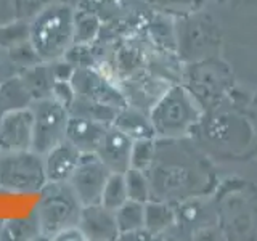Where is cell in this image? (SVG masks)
<instances>
[{
  "label": "cell",
  "mask_w": 257,
  "mask_h": 241,
  "mask_svg": "<svg viewBox=\"0 0 257 241\" xmlns=\"http://www.w3.org/2000/svg\"><path fill=\"white\" fill-rule=\"evenodd\" d=\"M106 171L108 167L98 156H93V153H82L79 166L69 179L82 207L101 203L103 188L108 180Z\"/></svg>",
  "instance_id": "5b68a950"
},
{
  "label": "cell",
  "mask_w": 257,
  "mask_h": 241,
  "mask_svg": "<svg viewBox=\"0 0 257 241\" xmlns=\"http://www.w3.org/2000/svg\"><path fill=\"white\" fill-rule=\"evenodd\" d=\"M104 166L112 167L119 171L120 167L127 163V153H128V142L127 137L119 131L106 132L100 143L98 150L95 151Z\"/></svg>",
  "instance_id": "9c48e42d"
},
{
  "label": "cell",
  "mask_w": 257,
  "mask_h": 241,
  "mask_svg": "<svg viewBox=\"0 0 257 241\" xmlns=\"http://www.w3.org/2000/svg\"><path fill=\"white\" fill-rule=\"evenodd\" d=\"M31 109L32 114H34L31 150L44 156L53 147L66 140V124L69 119V111L55 96L36 101Z\"/></svg>",
  "instance_id": "277c9868"
},
{
  "label": "cell",
  "mask_w": 257,
  "mask_h": 241,
  "mask_svg": "<svg viewBox=\"0 0 257 241\" xmlns=\"http://www.w3.org/2000/svg\"><path fill=\"white\" fill-rule=\"evenodd\" d=\"M76 18L68 5H52L32 24L31 40L44 60H56L66 53L74 40Z\"/></svg>",
  "instance_id": "6da1fadb"
},
{
  "label": "cell",
  "mask_w": 257,
  "mask_h": 241,
  "mask_svg": "<svg viewBox=\"0 0 257 241\" xmlns=\"http://www.w3.org/2000/svg\"><path fill=\"white\" fill-rule=\"evenodd\" d=\"M47 183L42 155L34 150L0 153V187L12 191H39Z\"/></svg>",
  "instance_id": "3957f363"
},
{
  "label": "cell",
  "mask_w": 257,
  "mask_h": 241,
  "mask_svg": "<svg viewBox=\"0 0 257 241\" xmlns=\"http://www.w3.org/2000/svg\"><path fill=\"white\" fill-rule=\"evenodd\" d=\"M104 134L106 131L98 120L69 114L66 124V140L74 145L80 153H95Z\"/></svg>",
  "instance_id": "ba28073f"
},
{
  "label": "cell",
  "mask_w": 257,
  "mask_h": 241,
  "mask_svg": "<svg viewBox=\"0 0 257 241\" xmlns=\"http://www.w3.org/2000/svg\"><path fill=\"white\" fill-rule=\"evenodd\" d=\"M34 114L32 109H15L0 120V150L21 151L32 148Z\"/></svg>",
  "instance_id": "8992f818"
},
{
  "label": "cell",
  "mask_w": 257,
  "mask_h": 241,
  "mask_svg": "<svg viewBox=\"0 0 257 241\" xmlns=\"http://www.w3.org/2000/svg\"><path fill=\"white\" fill-rule=\"evenodd\" d=\"M124 187H122V179L119 175H112L108 177L106 185L103 188V195H101V204L106 209L117 207L122 203V195H124Z\"/></svg>",
  "instance_id": "30bf717a"
},
{
  "label": "cell",
  "mask_w": 257,
  "mask_h": 241,
  "mask_svg": "<svg viewBox=\"0 0 257 241\" xmlns=\"http://www.w3.org/2000/svg\"><path fill=\"white\" fill-rule=\"evenodd\" d=\"M80 156H82V153L68 140H63L56 147H53L44 155L47 180L53 183L69 182L71 175L74 174L76 167L79 166Z\"/></svg>",
  "instance_id": "52a82bcc"
},
{
  "label": "cell",
  "mask_w": 257,
  "mask_h": 241,
  "mask_svg": "<svg viewBox=\"0 0 257 241\" xmlns=\"http://www.w3.org/2000/svg\"><path fill=\"white\" fill-rule=\"evenodd\" d=\"M82 204L69 182H48L44 187V198L39 203V228L47 236H56L63 230L79 223Z\"/></svg>",
  "instance_id": "7a4b0ae2"
}]
</instances>
